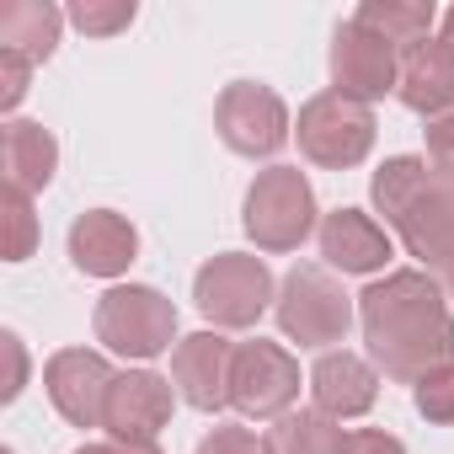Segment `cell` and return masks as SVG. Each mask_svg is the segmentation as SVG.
I'll return each mask as SVG.
<instances>
[{"label": "cell", "instance_id": "cell-1", "mask_svg": "<svg viewBox=\"0 0 454 454\" xmlns=\"http://www.w3.org/2000/svg\"><path fill=\"white\" fill-rule=\"evenodd\" d=\"M358 326L369 358L395 385H417L422 374L454 364V316L438 278L422 268H401L369 284L358 294Z\"/></svg>", "mask_w": 454, "mask_h": 454}, {"label": "cell", "instance_id": "cell-2", "mask_svg": "<svg viewBox=\"0 0 454 454\" xmlns=\"http://www.w3.org/2000/svg\"><path fill=\"white\" fill-rule=\"evenodd\" d=\"M374 208L395 224L406 252L422 262V273L454 284V187L433 171L422 155H390L374 182Z\"/></svg>", "mask_w": 454, "mask_h": 454}, {"label": "cell", "instance_id": "cell-3", "mask_svg": "<svg viewBox=\"0 0 454 454\" xmlns=\"http://www.w3.org/2000/svg\"><path fill=\"white\" fill-rule=\"evenodd\" d=\"M241 224L257 241V252H300L305 236L316 231V192H310L305 171L300 166L257 171V182L247 187Z\"/></svg>", "mask_w": 454, "mask_h": 454}, {"label": "cell", "instance_id": "cell-4", "mask_svg": "<svg viewBox=\"0 0 454 454\" xmlns=\"http://www.w3.org/2000/svg\"><path fill=\"white\" fill-rule=\"evenodd\" d=\"M278 326L300 348H332L348 342L353 326V294L321 268V262H294L289 278L278 284Z\"/></svg>", "mask_w": 454, "mask_h": 454}, {"label": "cell", "instance_id": "cell-5", "mask_svg": "<svg viewBox=\"0 0 454 454\" xmlns=\"http://www.w3.org/2000/svg\"><path fill=\"white\" fill-rule=\"evenodd\" d=\"M192 300L198 310L224 326V332H241V326H257V316L268 305H278L273 294V273L262 257H247V252H219L198 268L192 278Z\"/></svg>", "mask_w": 454, "mask_h": 454}, {"label": "cell", "instance_id": "cell-6", "mask_svg": "<svg viewBox=\"0 0 454 454\" xmlns=\"http://www.w3.org/2000/svg\"><path fill=\"white\" fill-rule=\"evenodd\" d=\"M97 342L123 358H160L176 342V305L150 284H123L97 300Z\"/></svg>", "mask_w": 454, "mask_h": 454}, {"label": "cell", "instance_id": "cell-7", "mask_svg": "<svg viewBox=\"0 0 454 454\" xmlns=\"http://www.w3.org/2000/svg\"><path fill=\"white\" fill-rule=\"evenodd\" d=\"M294 139H300V155L310 166H326V171H348L358 166L369 150H374V113L353 97H337V91H321L300 107V123H294Z\"/></svg>", "mask_w": 454, "mask_h": 454}, {"label": "cell", "instance_id": "cell-8", "mask_svg": "<svg viewBox=\"0 0 454 454\" xmlns=\"http://www.w3.org/2000/svg\"><path fill=\"white\" fill-rule=\"evenodd\" d=\"M214 129L219 139L231 145L236 155L247 160H268L289 145V107L273 86H257V81H236L219 91V107H214Z\"/></svg>", "mask_w": 454, "mask_h": 454}, {"label": "cell", "instance_id": "cell-9", "mask_svg": "<svg viewBox=\"0 0 454 454\" xmlns=\"http://www.w3.org/2000/svg\"><path fill=\"white\" fill-rule=\"evenodd\" d=\"M300 395V364L278 342H241L231 364V406L241 417H284Z\"/></svg>", "mask_w": 454, "mask_h": 454}, {"label": "cell", "instance_id": "cell-10", "mask_svg": "<svg viewBox=\"0 0 454 454\" xmlns=\"http://www.w3.org/2000/svg\"><path fill=\"white\" fill-rule=\"evenodd\" d=\"M113 369L102 353H86V348H65L49 358L43 369V385H49V401L54 411L70 422V427H102L107 417V395H113Z\"/></svg>", "mask_w": 454, "mask_h": 454}, {"label": "cell", "instance_id": "cell-11", "mask_svg": "<svg viewBox=\"0 0 454 454\" xmlns=\"http://www.w3.org/2000/svg\"><path fill=\"white\" fill-rule=\"evenodd\" d=\"M332 81H337V97H353V102H380L385 91H395L401 81V59L390 43H380L374 33H364L358 22H342L337 38H332Z\"/></svg>", "mask_w": 454, "mask_h": 454}, {"label": "cell", "instance_id": "cell-12", "mask_svg": "<svg viewBox=\"0 0 454 454\" xmlns=\"http://www.w3.org/2000/svg\"><path fill=\"white\" fill-rule=\"evenodd\" d=\"M166 422H171V385H166L160 374L129 369V374L113 380L102 427H107L118 443H155Z\"/></svg>", "mask_w": 454, "mask_h": 454}, {"label": "cell", "instance_id": "cell-13", "mask_svg": "<svg viewBox=\"0 0 454 454\" xmlns=\"http://www.w3.org/2000/svg\"><path fill=\"white\" fill-rule=\"evenodd\" d=\"M231 364H236V348L224 342L219 332H192V337H182L176 353H171V374H176L182 401L198 406V411L231 406Z\"/></svg>", "mask_w": 454, "mask_h": 454}, {"label": "cell", "instance_id": "cell-14", "mask_svg": "<svg viewBox=\"0 0 454 454\" xmlns=\"http://www.w3.org/2000/svg\"><path fill=\"white\" fill-rule=\"evenodd\" d=\"M134 257H139V231L123 214L91 208L70 224V262L86 278H118V273H129Z\"/></svg>", "mask_w": 454, "mask_h": 454}, {"label": "cell", "instance_id": "cell-15", "mask_svg": "<svg viewBox=\"0 0 454 454\" xmlns=\"http://www.w3.org/2000/svg\"><path fill=\"white\" fill-rule=\"evenodd\" d=\"M310 395H316V411H326L332 422L364 417L380 401V374H374V364H364L348 348L342 353H321V364L310 369Z\"/></svg>", "mask_w": 454, "mask_h": 454}, {"label": "cell", "instance_id": "cell-16", "mask_svg": "<svg viewBox=\"0 0 454 454\" xmlns=\"http://www.w3.org/2000/svg\"><path fill=\"white\" fill-rule=\"evenodd\" d=\"M395 97L422 113V118H438L454 107V43L449 38H427L417 49L401 54V81H395Z\"/></svg>", "mask_w": 454, "mask_h": 454}, {"label": "cell", "instance_id": "cell-17", "mask_svg": "<svg viewBox=\"0 0 454 454\" xmlns=\"http://www.w3.org/2000/svg\"><path fill=\"white\" fill-rule=\"evenodd\" d=\"M321 257L342 273H380L390 262V236L364 208H337L321 219Z\"/></svg>", "mask_w": 454, "mask_h": 454}, {"label": "cell", "instance_id": "cell-18", "mask_svg": "<svg viewBox=\"0 0 454 454\" xmlns=\"http://www.w3.org/2000/svg\"><path fill=\"white\" fill-rule=\"evenodd\" d=\"M0 166H6V192H43L54 182V166H59V145L43 123H27V118H12L6 134H0Z\"/></svg>", "mask_w": 454, "mask_h": 454}, {"label": "cell", "instance_id": "cell-19", "mask_svg": "<svg viewBox=\"0 0 454 454\" xmlns=\"http://www.w3.org/2000/svg\"><path fill=\"white\" fill-rule=\"evenodd\" d=\"M65 12L49 0H12L0 6V54H22L27 65H43L59 43Z\"/></svg>", "mask_w": 454, "mask_h": 454}, {"label": "cell", "instance_id": "cell-20", "mask_svg": "<svg viewBox=\"0 0 454 454\" xmlns=\"http://www.w3.org/2000/svg\"><path fill=\"white\" fill-rule=\"evenodd\" d=\"M433 6L427 0H364L358 6V27L364 33H374L380 43H390V49H417V43H427V33H433Z\"/></svg>", "mask_w": 454, "mask_h": 454}, {"label": "cell", "instance_id": "cell-21", "mask_svg": "<svg viewBox=\"0 0 454 454\" xmlns=\"http://www.w3.org/2000/svg\"><path fill=\"white\" fill-rule=\"evenodd\" d=\"M262 443H268V454H342L348 433L326 411H284Z\"/></svg>", "mask_w": 454, "mask_h": 454}, {"label": "cell", "instance_id": "cell-22", "mask_svg": "<svg viewBox=\"0 0 454 454\" xmlns=\"http://www.w3.org/2000/svg\"><path fill=\"white\" fill-rule=\"evenodd\" d=\"M70 22L91 38H107V33H123L134 22V0H81L70 6Z\"/></svg>", "mask_w": 454, "mask_h": 454}, {"label": "cell", "instance_id": "cell-23", "mask_svg": "<svg viewBox=\"0 0 454 454\" xmlns=\"http://www.w3.org/2000/svg\"><path fill=\"white\" fill-rule=\"evenodd\" d=\"M411 401H417V411H422L427 422H454V364L422 374V380L411 385Z\"/></svg>", "mask_w": 454, "mask_h": 454}, {"label": "cell", "instance_id": "cell-24", "mask_svg": "<svg viewBox=\"0 0 454 454\" xmlns=\"http://www.w3.org/2000/svg\"><path fill=\"white\" fill-rule=\"evenodd\" d=\"M38 247V219L22 192H6V262H27Z\"/></svg>", "mask_w": 454, "mask_h": 454}, {"label": "cell", "instance_id": "cell-25", "mask_svg": "<svg viewBox=\"0 0 454 454\" xmlns=\"http://www.w3.org/2000/svg\"><path fill=\"white\" fill-rule=\"evenodd\" d=\"M198 454H268V443H262L252 427H214V433L198 443Z\"/></svg>", "mask_w": 454, "mask_h": 454}, {"label": "cell", "instance_id": "cell-26", "mask_svg": "<svg viewBox=\"0 0 454 454\" xmlns=\"http://www.w3.org/2000/svg\"><path fill=\"white\" fill-rule=\"evenodd\" d=\"M27 75H33V65L22 54H0V107L6 113L27 97Z\"/></svg>", "mask_w": 454, "mask_h": 454}, {"label": "cell", "instance_id": "cell-27", "mask_svg": "<svg viewBox=\"0 0 454 454\" xmlns=\"http://www.w3.org/2000/svg\"><path fill=\"white\" fill-rule=\"evenodd\" d=\"M342 454H406V443H401L395 433H380V427H358V433H348Z\"/></svg>", "mask_w": 454, "mask_h": 454}, {"label": "cell", "instance_id": "cell-28", "mask_svg": "<svg viewBox=\"0 0 454 454\" xmlns=\"http://www.w3.org/2000/svg\"><path fill=\"white\" fill-rule=\"evenodd\" d=\"M427 160H454V107L449 113H438V118H427Z\"/></svg>", "mask_w": 454, "mask_h": 454}, {"label": "cell", "instance_id": "cell-29", "mask_svg": "<svg viewBox=\"0 0 454 454\" xmlns=\"http://www.w3.org/2000/svg\"><path fill=\"white\" fill-rule=\"evenodd\" d=\"M0 348H6V358H12V380H6V390H0V401H17L22 385H27V353H22V337L17 332L0 337Z\"/></svg>", "mask_w": 454, "mask_h": 454}, {"label": "cell", "instance_id": "cell-30", "mask_svg": "<svg viewBox=\"0 0 454 454\" xmlns=\"http://www.w3.org/2000/svg\"><path fill=\"white\" fill-rule=\"evenodd\" d=\"M75 454H123V443H81Z\"/></svg>", "mask_w": 454, "mask_h": 454}, {"label": "cell", "instance_id": "cell-31", "mask_svg": "<svg viewBox=\"0 0 454 454\" xmlns=\"http://www.w3.org/2000/svg\"><path fill=\"white\" fill-rule=\"evenodd\" d=\"M433 171H438V176H443V182L454 187V160H433Z\"/></svg>", "mask_w": 454, "mask_h": 454}, {"label": "cell", "instance_id": "cell-32", "mask_svg": "<svg viewBox=\"0 0 454 454\" xmlns=\"http://www.w3.org/2000/svg\"><path fill=\"white\" fill-rule=\"evenodd\" d=\"M123 454H160L155 443H123Z\"/></svg>", "mask_w": 454, "mask_h": 454}, {"label": "cell", "instance_id": "cell-33", "mask_svg": "<svg viewBox=\"0 0 454 454\" xmlns=\"http://www.w3.org/2000/svg\"><path fill=\"white\" fill-rule=\"evenodd\" d=\"M443 38H449V43H454V12H449V17H443Z\"/></svg>", "mask_w": 454, "mask_h": 454}, {"label": "cell", "instance_id": "cell-34", "mask_svg": "<svg viewBox=\"0 0 454 454\" xmlns=\"http://www.w3.org/2000/svg\"><path fill=\"white\" fill-rule=\"evenodd\" d=\"M449 294H454V284H449Z\"/></svg>", "mask_w": 454, "mask_h": 454}]
</instances>
